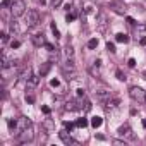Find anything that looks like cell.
<instances>
[{
	"instance_id": "6da1fadb",
	"label": "cell",
	"mask_w": 146,
	"mask_h": 146,
	"mask_svg": "<svg viewBox=\"0 0 146 146\" xmlns=\"http://www.w3.org/2000/svg\"><path fill=\"white\" fill-rule=\"evenodd\" d=\"M11 12L14 17H21L26 14V4L24 0H14V2L11 4Z\"/></svg>"
},
{
	"instance_id": "7a4b0ae2",
	"label": "cell",
	"mask_w": 146,
	"mask_h": 146,
	"mask_svg": "<svg viewBox=\"0 0 146 146\" xmlns=\"http://www.w3.org/2000/svg\"><path fill=\"white\" fill-rule=\"evenodd\" d=\"M129 96H131L134 102L143 103V102L146 100V91H144L143 88H139V86H132V88L129 90Z\"/></svg>"
},
{
	"instance_id": "3957f363",
	"label": "cell",
	"mask_w": 146,
	"mask_h": 146,
	"mask_svg": "<svg viewBox=\"0 0 146 146\" xmlns=\"http://www.w3.org/2000/svg\"><path fill=\"white\" fill-rule=\"evenodd\" d=\"M17 139L23 143V144H26V143H31L33 139H35V129H33V125H28L19 136H17Z\"/></svg>"
},
{
	"instance_id": "277c9868",
	"label": "cell",
	"mask_w": 146,
	"mask_h": 146,
	"mask_svg": "<svg viewBox=\"0 0 146 146\" xmlns=\"http://www.w3.org/2000/svg\"><path fill=\"white\" fill-rule=\"evenodd\" d=\"M38 23H40L38 11H35V9L28 11V14H26V26L28 28H35V26H38Z\"/></svg>"
},
{
	"instance_id": "5b68a950",
	"label": "cell",
	"mask_w": 146,
	"mask_h": 146,
	"mask_svg": "<svg viewBox=\"0 0 146 146\" xmlns=\"http://www.w3.org/2000/svg\"><path fill=\"white\" fill-rule=\"evenodd\" d=\"M28 125H31V122H29V119H26V117H19L17 119V129H16V132H14V136L17 137Z\"/></svg>"
},
{
	"instance_id": "8992f818",
	"label": "cell",
	"mask_w": 146,
	"mask_h": 146,
	"mask_svg": "<svg viewBox=\"0 0 146 146\" xmlns=\"http://www.w3.org/2000/svg\"><path fill=\"white\" fill-rule=\"evenodd\" d=\"M38 84H40V76H31L26 81V91H33Z\"/></svg>"
},
{
	"instance_id": "52a82bcc",
	"label": "cell",
	"mask_w": 146,
	"mask_h": 146,
	"mask_svg": "<svg viewBox=\"0 0 146 146\" xmlns=\"http://www.w3.org/2000/svg\"><path fill=\"white\" fill-rule=\"evenodd\" d=\"M95 95H96V100H98L102 105H103L110 96H112V93H110V91H107V90H100V91H96Z\"/></svg>"
},
{
	"instance_id": "ba28073f",
	"label": "cell",
	"mask_w": 146,
	"mask_h": 146,
	"mask_svg": "<svg viewBox=\"0 0 146 146\" xmlns=\"http://www.w3.org/2000/svg\"><path fill=\"white\" fill-rule=\"evenodd\" d=\"M58 136H60L62 143H65V144H76V141L72 139V137H70V134H67V129L60 131V132H58Z\"/></svg>"
},
{
	"instance_id": "9c48e42d",
	"label": "cell",
	"mask_w": 146,
	"mask_h": 146,
	"mask_svg": "<svg viewBox=\"0 0 146 146\" xmlns=\"http://www.w3.org/2000/svg\"><path fill=\"white\" fill-rule=\"evenodd\" d=\"M67 112H72V110H79L81 108V105H79V102L78 100H69L67 103H65V107H64Z\"/></svg>"
},
{
	"instance_id": "30bf717a",
	"label": "cell",
	"mask_w": 146,
	"mask_h": 146,
	"mask_svg": "<svg viewBox=\"0 0 146 146\" xmlns=\"http://www.w3.org/2000/svg\"><path fill=\"white\" fill-rule=\"evenodd\" d=\"M31 40H33L35 46H45V45H46V41H45V36H43V35H33V36H31Z\"/></svg>"
},
{
	"instance_id": "8fae6325",
	"label": "cell",
	"mask_w": 146,
	"mask_h": 146,
	"mask_svg": "<svg viewBox=\"0 0 146 146\" xmlns=\"http://www.w3.org/2000/svg\"><path fill=\"white\" fill-rule=\"evenodd\" d=\"M119 134H120L122 137H131V136H132V131H131L129 124H124V125H120V127H119Z\"/></svg>"
},
{
	"instance_id": "7c38bea8",
	"label": "cell",
	"mask_w": 146,
	"mask_h": 146,
	"mask_svg": "<svg viewBox=\"0 0 146 146\" xmlns=\"http://www.w3.org/2000/svg\"><path fill=\"white\" fill-rule=\"evenodd\" d=\"M117 105H119V98H112V96L103 103V107H105L107 110H112V108H115Z\"/></svg>"
},
{
	"instance_id": "4fadbf2b",
	"label": "cell",
	"mask_w": 146,
	"mask_h": 146,
	"mask_svg": "<svg viewBox=\"0 0 146 146\" xmlns=\"http://www.w3.org/2000/svg\"><path fill=\"white\" fill-rule=\"evenodd\" d=\"M90 72H91L93 78H98L100 76V60H95L93 62V65L90 67Z\"/></svg>"
},
{
	"instance_id": "5bb4252c",
	"label": "cell",
	"mask_w": 146,
	"mask_h": 146,
	"mask_svg": "<svg viewBox=\"0 0 146 146\" xmlns=\"http://www.w3.org/2000/svg\"><path fill=\"white\" fill-rule=\"evenodd\" d=\"M31 76H33V70H31V67H26V69L21 72V74H19V79H21V81H28Z\"/></svg>"
},
{
	"instance_id": "9a60e30c",
	"label": "cell",
	"mask_w": 146,
	"mask_h": 146,
	"mask_svg": "<svg viewBox=\"0 0 146 146\" xmlns=\"http://www.w3.org/2000/svg\"><path fill=\"white\" fill-rule=\"evenodd\" d=\"M50 67H52V62H45V64L40 67V76H46L48 70H50Z\"/></svg>"
},
{
	"instance_id": "2e32d148",
	"label": "cell",
	"mask_w": 146,
	"mask_h": 146,
	"mask_svg": "<svg viewBox=\"0 0 146 146\" xmlns=\"http://www.w3.org/2000/svg\"><path fill=\"white\" fill-rule=\"evenodd\" d=\"M98 26H100V29H105V26H107V16L105 14L98 16Z\"/></svg>"
},
{
	"instance_id": "e0dca14e",
	"label": "cell",
	"mask_w": 146,
	"mask_h": 146,
	"mask_svg": "<svg viewBox=\"0 0 146 146\" xmlns=\"http://www.w3.org/2000/svg\"><path fill=\"white\" fill-rule=\"evenodd\" d=\"M115 40H117L119 43H127V41H129V36H127L125 33H119V35H115Z\"/></svg>"
},
{
	"instance_id": "ac0fdd59",
	"label": "cell",
	"mask_w": 146,
	"mask_h": 146,
	"mask_svg": "<svg viewBox=\"0 0 146 146\" xmlns=\"http://www.w3.org/2000/svg\"><path fill=\"white\" fill-rule=\"evenodd\" d=\"M102 122H103V119H102V117H93V119H91V125H93L95 129H96V127H100V125H102Z\"/></svg>"
},
{
	"instance_id": "d6986e66",
	"label": "cell",
	"mask_w": 146,
	"mask_h": 146,
	"mask_svg": "<svg viewBox=\"0 0 146 146\" xmlns=\"http://www.w3.org/2000/svg\"><path fill=\"white\" fill-rule=\"evenodd\" d=\"M7 124H9V129L12 131V134L16 132V129H17V120H12V119H9L7 120Z\"/></svg>"
},
{
	"instance_id": "ffe728a7",
	"label": "cell",
	"mask_w": 146,
	"mask_h": 146,
	"mask_svg": "<svg viewBox=\"0 0 146 146\" xmlns=\"http://www.w3.org/2000/svg\"><path fill=\"white\" fill-rule=\"evenodd\" d=\"M96 46H98V40H96V38H91V40L88 41V48L93 50V48H96Z\"/></svg>"
},
{
	"instance_id": "44dd1931",
	"label": "cell",
	"mask_w": 146,
	"mask_h": 146,
	"mask_svg": "<svg viewBox=\"0 0 146 146\" xmlns=\"http://www.w3.org/2000/svg\"><path fill=\"white\" fill-rule=\"evenodd\" d=\"M76 125H78V127H86V125H88V120H86L84 117H83V119H78Z\"/></svg>"
},
{
	"instance_id": "7402d4cb",
	"label": "cell",
	"mask_w": 146,
	"mask_h": 146,
	"mask_svg": "<svg viewBox=\"0 0 146 146\" xmlns=\"http://www.w3.org/2000/svg\"><path fill=\"white\" fill-rule=\"evenodd\" d=\"M112 7H113V11H115V12H119V14H124V12H125V7L122 9V7H120V5H117V4H112Z\"/></svg>"
},
{
	"instance_id": "603a6c76",
	"label": "cell",
	"mask_w": 146,
	"mask_h": 146,
	"mask_svg": "<svg viewBox=\"0 0 146 146\" xmlns=\"http://www.w3.org/2000/svg\"><path fill=\"white\" fill-rule=\"evenodd\" d=\"M52 31H53V35H55V38H60V33H58V29H57V26H55V23L52 24Z\"/></svg>"
},
{
	"instance_id": "cb8c5ba5",
	"label": "cell",
	"mask_w": 146,
	"mask_h": 146,
	"mask_svg": "<svg viewBox=\"0 0 146 146\" xmlns=\"http://www.w3.org/2000/svg\"><path fill=\"white\" fill-rule=\"evenodd\" d=\"M65 53H67V57H74V50H72V46H67Z\"/></svg>"
},
{
	"instance_id": "d4e9b609",
	"label": "cell",
	"mask_w": 146,
	"mask_h": 146,
	"mask_svg": "<svg viewBox=\"0 0 146 146\" xmlns=\"http://www.w3.org/2000/svg\"><path fill=\"white\" fill-rule=\"evenodd\" d=\"M107 50H108V52H112V53H113V52H115V45H113V43H110V41H108V43H107Z\"/></svg>"
},
{
	"instance_id": "484cf974",
	"label": "cell",
	"mask_w": 146,
	"mask_h": 146,
	"mask_svg": "<svg viewBox=\"0 0 146 146\" xmlns=\"http://www.w3.org/2000/svg\"><path fill=\"white\" fill-rule=\"evenodd\" d=\"M117 79L119 81H125V76L122 74V70H117Z\"/></svg>"
},
{
	"instance_id": "4316f807",
	"label": "cell",
	"mask_w": 146,
	"mask_h": 146,
	"mask_svg": "<svg viewBox=\"0 0 146 146\" xmlns=\"http://www.w3.org/2000/svg\"><path fill=\"white\" fill-rule=\"evenodd\" d=\"M74 19H76V14H67V17H65V21H67V23L74 21Z\"/></svg>"
},
{
	"instance_id": "83f0119b",
	"label": "cell",
	"mask_w": 146,
	"mask_h": 146,
	"mask_svg": "<svg viewBox=\"0 0 146 146\" xmlns=\"http://www.w3.org/2000/svg\"><path fill=\"white\" fill-rule=\"evenodd\" d=\"M26 102L28 103H35V96L33 95H26Z\"/></svg>"
},
{
	"instance_id": "f1b7e54d",
	"label": "cell",
	"mask_w": 146,
	"mask_h": 146,
	"mask_svg": "<svg viewBox=\"0 0 146 146\" xmlns=\"http://www.w3.org/2000/svg\"><path fill=\"white\" fill-rule=\"evenodd\" d=\"M64 2V0H52V4H53V7H60V4Z\"/></svg>"
},
{
	"instance_id": "f546056e",
	"label": "cell",
	"mask_w": 146,
	"mask_h": 146,
	"mask_svg": "<svg viewBox=\"0 0 146 146\" xmlns=\"http://www.w3.org/2000/svg\"><path fill=\"white\" fill-rule=\"evenodd\" d=\"M7 40H9V35H7V33H2V43H4V45L7 43Z\"/></svg>"
},
{
	"instance_id": "4dcf8cb0",
	"label": "cell",
	"mask_w": 146,
	"mask_h": 146,
	"mask_svg": "<svg viewBox=\"0 0 146 146\" xmlns=\"http://www.w3.org/2000/svg\"><path fill=\"white\" fill-rule=\"evenodd\" d=\"M19 45H21V43H19L17 40H14V41L11 43V48H19Z\"/></svg>"
},
{
	"instance_id": "1f68e13d",
	"label": "cell",
	"mask_w": 146,
	"mask_h": 146,
	"mask_svg": "<svg viewBox=\"0 0 146 146\" xmlns=\"http://www.w3.org/2000/svg\"><path fill=\"white\" fill-rule=\"evenodd\" d=\"M64 125H65V129H67V131H72V129H74V124H69V122H65Z\"/></svg>"
},
{
	"instance_id": "d6a6232c",
	"label": "cell",
	"mask_w": 146,
	"mask_h": 146,
	"mask_svg": "<svg viewBox=\"0 0 146 146\" xmlns=\"http://www.w3.org/2000/svg\"><path fill=\"white\" fill-rule=\"evenodd\" d=\"M50 84H52L53 88H57V86H58V81H57V79H52V81H50Z\"/></svg>"
},
{
	"instance_id": "836d02e7",
	"label": "cell",
	"mask_w": 146,
	"mask_h": 146,
	"mask_svg": "<svg viewBox=\"0 0 146 146\" xmlns=\"http://www.w3.org/2000/svg\"><path fill=\"white\" fill-rule=\"evenodd\" d=\"M136 65V60L134 58H129V67H134Z\"/></svg>"
},
{
	"instance_id": "e575fe53",
	"label": "cell",
	"mask_w": 146,
	"mask_h": 146,
	"mask_svg": "<svg viewBox=\"0 0 146 146\" xmlns=\"http://www.w3.org/2000/svg\"><path fill=\"white\" fill-rule=\"evenodd\" d=\"M45 127H46V129H52V120H46V122H45Z\"/></svg>"
},
{
	"instance_id": "d590c367",
	"label": "cell",
	"mask_w": 146,
	"mask_h": 146,
	"mask_svg": "<svg viewBox=\"0 0 146 146\" xmlns=\"http://www.w3.org/2000/svg\"><path fill=\"white\" fill-rule=\"evenodd\" d=\"M127 23H129V24H131V26H134V24H136V23H134V19H132V17H127Z\"/></svg>"
},
{
	"instance_id": "8d00e7d4",
	"label": "cell",
	"mask_w": 146,
	"mask_h": 146,
	"mask_svg": "<svg viewBox=\"0 0 146 146\" xmlns=\"http://www.w3.org/2000/svg\"><path fill=\"white\" fill-rule=\"evenodd\" d=\"M41 110H43V113H46V115H48V113H50V108H48V107H43V108H41Z\"/></svg>"
},
{
	"instance_id": "74e56055",
	"label": "cell",
	"mask_w": 146,
	"mask_h": 146,
	"mask_svg": "<svg viewBox=\"0 0 146 146\" xmlns=\"http://www.w3.org/2000/svg\"><path fill=\"white\" fill-rule=\"evenodd\" d=\"M2 5H4V7H9V5H11V2H9V0H4Z\"/></svg>"
},
{
	"instance_id": "f35d334b",
	"label": "cell",
	"mask_w": 146,
	"mask_h": 146,
	"mask_svg": "<svg viewBox=\"0 0 146 146\" xmlns=\"http://www.w3.org/2000/svg\"><path fill=\"white\" fill-rule=\"evenodd\" d=\"M113 144H125V143H124V141H120V139H115V141H113Z\"/></svg>"
},
{
	"instance_id": "ab89813d",
	"label": "cell",
	"mask_w": 146,
	"mask_h": 146,
	"mask_svg": "<svg viewBox=\"0 0 146 146\" xmlns=\"http://www.w3.org/2000/svg\"><path fill=\"white\" fill-rule=\"evenodd\" d=\"M78 95L79 96H84V90H78Z\"/></svg>"
},
{
	"instance_id": "60d3db41",
	"label": "cell",
	"mask_w": 146,
	"mask_h": 146,
	"mask_svg": "<svg viewBox=\"0 0 146 146\" xmlns=\"http://www.w3.org/2000/svg\"><path fill=\"white\" fill-rule=\"evenodd\" d=\"M139 43H141V45H146V36H143V38H141V41H139Z\"/></svg>"
},
{
	"instance_id": "b9f144b4",
	"label": "cell",
	"mask_w": 146,
	"mask_h": 146,
	"mask_svg": "<svg viewBox=\"0 0 146 146\" xmlns=\"http://www.w3.org/2000/svg\"><path fill=\"white\" fill-rule=\"evenodd\" d=\"M143 127H144V129H146V119H144V120H143Z\"/></svg>"
}]
</instances>
